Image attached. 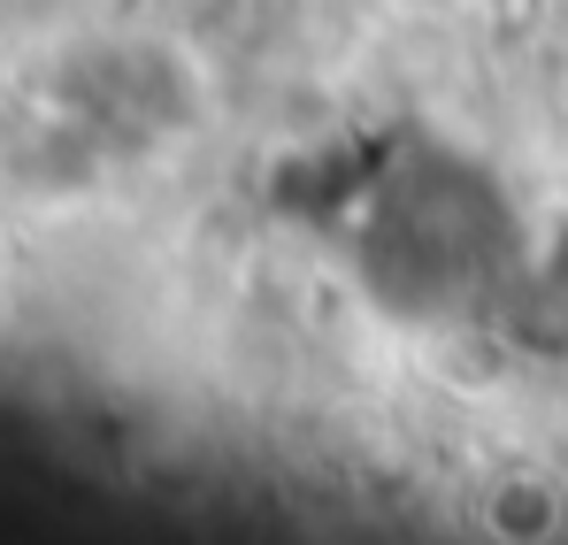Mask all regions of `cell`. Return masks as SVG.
<instances>
[{
  "mask_svg": "<svg viewBox=\"0 0 568 545\" xmlns=\"http://www.w3.org/2000/svg\"><path fill=\"white\" fill-rule=\"evenodd\" d=\"M315 231L399 323H454L515 270V200L469 147L430 131L369 139L315 192Z\"/></svg>",
  "mask_w": 568,
  "mask_h": 545,
  "instance_id": "cell-1",
  "label": "cell"
}]
</instances>
